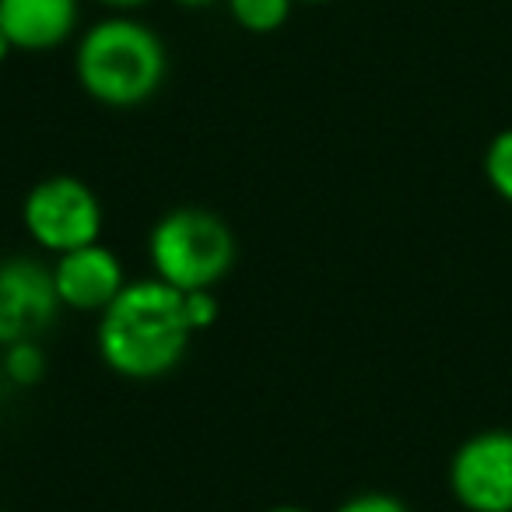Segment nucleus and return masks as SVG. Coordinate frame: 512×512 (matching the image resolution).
I'll return each instance as SVG.
<instances>
[{
  "label": "nucleus",
  "instance_id": "f257e3e1",
  "mask_svg": "<svg viewBox=\"0 0 512 512\" xmlns=\"http://www.w3.org/2000/svg\"><path fill=\"white\" fill-rule=\"evenodd\" d=\"M190 323L183 313V292L155 274L127 281L120 295L99 313L95 348L109 372L130 383L162 379L183 362L190 348Z\"/></svg>",
  "mask_w": 512,
  "mask_h": 512
},
{
  "label": "nucleus",
  "instance_id": "f03ea898",
  "mask_svg": "<svg viewBox=\"0 0 512 512\" xmlns=\"http://www.w3.org/2000/svg\"><path fill=\"white\" fill-rule=\"evenodd\" d=\"M169 74V53L151 25L130 15H109L88 25L74 50L81 92L106 109H137L158 95Z\"/></svg>",
  "mask_w": 512,
  "mask_h": 512
},
{
  "label": "nucleus",
  "instance_id": "7ed1b4c3",
  "mask_svg": "<svg viewBox=\"0 0 512 512\" xmlns=\"http://www.w3.org/2000/svg\"><path fill=\"white\" fill-rule=\"evenodd\" d=\"M151 274L176 292H200L228 278L235 267V235L207 207H172L148 235Z\"/></svg>",
  "mask_w": 512,
  "mask_h": 512
},
{
  "label": "nucleus",
  "instance_id": "20e7f679",
  "mask_svg": "<svg viewBox=\"0 0 512 512\" xmlns=\"http://www.w3.org/2000/svg\"><path fill=\"white\" fill-rule=\"evenodd\" d=\"M22 225L43 253L60 256L88 242H99L102 204L85 179L46 176L25 193Z\"/></svg>",
  "mask_w": 512,
  "mask_h": 512
},
{
  "label": "nucleus",
  "instance_id": "39448f33",
  "mask_svg": "<svg viewBox=\"0 0 512 512\" xmlns=\"http://www.w3.org/2000/svg\"><path fill=\"white\" fill-rule=\"evenodd\" d=\"M449 495L467 512H512V428H481L449 456Z\"/></svg>",
  "mask_w": 512,
  "mask_h": 512
},
{
  "label": "nucleus",
  "instance_id": "423d86ee",
  "mask_svg": "<svg viewBox=\"0 0 512 512\" xmlns=\"http://www.w3.org/2000/svg\"><path fill=\"white\" fill-rule=\"evenodd\" d=\"M53 267L39 256L0 260V348L18 341H39L60 316Z\"/></svg>",
  "mask_w": 512,
  "mask_h": 512
},
{
  "label": "nucleus",
  "instance_id": "0eeeda50",
  "mask_svg": "<svg viewBox=\"0 0 512 512\" xmlns=\"http://www.w3.org/2000/svg\"><path fill=\"white\" fill-rule=\"evenodd\" d=\"M50 267L60 306L71 309V313L99 316L127 288L123 260L102 242H88V246L71 249V253H60Z\"/></svg>",
  "mask_w": 512,
  "mask_h": 512
},
{
  "label": "nucleus",
  "instance_id": "6e6552de",
  "mask_svg": "<svg viewBox=\"0 0 512 512\" xmlns=\"http://www.w3.org/2000/svg\"><path fill=\"white\" fill-rule=\"evenodd\" d=\"M78 0H0V29L18 53L60 50L78 32Z\"/></svg>",
  "mask_w": 512,
  "mask_h": 512
},
{
  "label": "nucleus",
  "instance_id": "1a4fd4ad",
  "mask_svg": "<svg viewBox=\"0 0 512 512\" xmlns=\"http://www.w3.org/2000/svg\"><path fill=\"white\" fill-rule=\"evenodd\" d=\"M295 0H228V15L249 36H271L285 29Z\"/></svg>",
  "mask_w": 512,
  "mask_h": 512
},
{
  "label": "nucleus",
  "instance_id": "9d476101",
  "mask_svg": "<svg viewBox=\"0 0 512 512\" xmlns=\"http://www.w3.org/2000/svg\"><path fill=\"white\" fill-rule=\"evenodd\" d=\"M0 372L8 379L11 386H39L46 376V351L39 348V341H18L8 344L4 355H0Z\"/></svg>",
  "mask_w": 512,
  "mask_h": 512
},
{
  "label": "nucleus",
  "instance_id": "9b49d317",
  "mask_svg": "<svg viewBox=\"0 0 512 512\" xmlns=\"http://www.w3.org/2000/svg\"><path fill=\"white\" fill-rule=\"evenodd\" d=\"M484 179L505 204H512V127L498 130L484 148Z\"/></svg>",
  "mask_w": 512,
  "mask_h": 512
},
{
  "label": "nucleus",
  "instance_id": "f8f14e48",
  "mask_svg": "<svg viewBox=\"0 0 512 512\" xmlns=\"http://www.w3.org/2000/svg\"><path fill=\"white\" fill-rule=\"evenodd\" d=\"M183 313H186V323H190L193 334L200 330H211L218 323V313H221V302L211 288H200V292H183Z\"/></svg>",
  "mask_w": 512,
  "mask_h": 512
},
{
  "label": "nucleus",
  "instance_id": "ddd939ff",
  "mask_svg": "<svg viewBox=\"0 0 512 512\" xmlns=\"http://www.w3.org/2000/svg\"><path fill=\"white\" fill-rule=\"evenodd\" d=\"M334 512H411L397 495L390 491H358V495L344 498Z\"/></svg>",
  "mask_w": 512,
  "mask_h": 512
},
{
  "label": "nucleus",
  "instance_id": "4468645a",
  "mask_svg": "<svg viewBox=\"0 0 512 512\" xmlns=\"http://www.w3.org/2000/svg\"><path fill=\"white\" fill-rule=\"evenodd\" d=\"M95 4H102V8L116 11V15H130V11L144 8V4H151V0H95Z\"/></svg>",
  "mask_w": 512,
  "mask_h": 512
},
{
  "label": "nucleus",
  "instance_id": "2eb2a0df",
  "mask_svg": "<svg viewBox=\"0 0 512 512\" xmlns=\"http://www.w3.org/2000/svg\"><path fill=\"white\" fill-rule=\"evenodd\" d=\"M11 53H18V50H15V43H11V39H8V32L0 29V64H8Z\"/></svg>",
  "mask_w": 512,
  "mask_h": 512
},
{
  "label": "nucleus",
  "instance_id": "dca6fc26",
  "mask_svg": "<svg viewBox=\"0 0 512 512\" xmlns=\"http://www.w3.org/2000/svg\"><path fill=\"white\" fill-rule=\"evenodd\" d=\"M172 4H179V8H186V11H204V8H214L218 0H172Z\"/></svg>",
  "mask_w": 512,
  "mask_h": 512
},
{
  "label": "nucleus",
  "instance_id": "f3484780",
  "mask_svg": "<svg viewBox=\"0 0 512 512\" xmlns=\"http://www.w3.org/2000/svg\"><path fill=\"white\" fill-rule=\"evenodd\" d=\"M267 512H313V509H306V505H274Z\"/></svg>",
  "mask_w": 512,
  "mask_h": 512
},
{
  "label": "nucleus",
  "instance_id": "a211bd4d",
  "mask_svg": "<svg viewBox=\"0 0 512 512\" xmlns=\"http://www.w3.org/2000/svg\"><path fill=\"white\" fill-rule=\"evenodd\" d=\"M295 4H306V8H320V4H330V0H295Z\"/></svg>",
  "mask_w": 512,
  "mask_h": 512
}]
</instances>
